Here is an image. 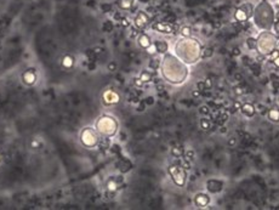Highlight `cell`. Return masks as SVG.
<instances>
[{"mask_svg":"<svg viewBox=\"0 0 279 210\" xmlns=\"http://www.w3.org/2000/svg\"><path fill=\"white\" fill-rule=\"evenodd\" d=\"M254 19H255V24L259 28L265 29V31L269 29L273 24V10H272V7L266 1L261 2L255 9Z\"/></svg>","mask_w":279,"mask_h":210,"instance_id":"cell-3","label":"cell"},{"mask_svg":"<svg viewBox=\"0 0 279 210\" xmlns=\"http://www.w3.org/2000/svg\"><path fill=\"white\" fill-rule=\"evenodd\" d=\"M200 128H201L203 130L208 131V130L211 128V121H210L209 119H206L205 117H203V118L200 119Z\"/></svg>","mask_w":279,"mask_h":210,"instance_id":"cell-25","label":"cell"},{"mask_svg":"<svg viewBox=\"0 0 279 210\" xmlns=\"http://www.w3.org/2000/svg\"><path fill=\"white\" fill-rule=\"evenodd\" d=\"M100 134L94 128H84L80 133V142L83 146L87 148H94L99 146L100 142Z\"/></svg>","mask_w":279,"mask_h":210,"instance_id":"cell-6","label":"cell"},{"mask_svg":"<svg viewBox=\"0 0 279 210\" xmlns=\"http://www.w3.org/2000/svg\"><path fill=\"white\" fill-rule=\"evenodd\" d=\"M241 7H243V9L248 12V15H249L250 17L253 16V14H254V12H253V6H251L250 4H248V2H246V4H243V5H241Z\"/></svg>","mask_w":279,"mask_h":210,"instance_id":"cell-33","label":"cell"},{"mask_svg":"<svg viewBox=\"0 0 279 210\" xmlns=\"http://www.w3.org/2000/svg\"><path fill=\"white\" fill-rule=\"evenodd\" d=\"M111 9H112V6H111V5H108V4L102 5V10H103V12H108V11H111Z\"/></svg>","mask_w":279,"mask_h":210,"instance_id":"cell-48","label":"cell"},{"mask_svg":"<svg viewBox=\"0 0 279 210\" xmlns=\"http://www.w3.org/2000/svg\"><path fill=\"white\" fill-rule=\"evenodd\" d=\"M134 84H135V86H137V88H142L144 83H143L140 78H135V79H134Z\"/></svg>","mask_w":279,"mask_h":210,"instance_id":"cell-46","label":"cell"},{"mask_svg":"<svg viewBox=\"0 0 279 210\" xmlns=\"http://www.w3.org/2000/svg\"><path fill=\"white\" fill-rule=\"evenodd\" d=\"M73 64H74V58L72 57V56L67 55V56H64V57L62 58V66L64 68H72Z\"/></svg>","mask_w":279,"mask_h":210,"instance_id":"cell-22","label":"cell"},{"mask_svg":"<svg viewBox=\"0 0 279 210\" xmlns=\"http://www.w3.org/2000/svg\"><path fill=\"white\" fill-rule=\"evenodd\" d=\"M139 45L142 47V49H148L151 45H152V41H151V38L144 34V33H141L139 35Z\"/></svg>","mask_w":279,"mask_h":210,"instance_id":"cell-19","label":"cell"},{"mask_svg":"<svg viewBox=\"0 0 279 210\" xmlns=\"http://www.w3.org/2000/svg\"><path fill=\"white\" fill-rule=\"evenodd\" d=\"M234 94L238 96L244 95V94H245V89H244L243 86H236V88H234Z\"/></svg>","mask_w":279,"mask_h":210,"instance_id":"cell-40","label":"cell"},{"mask_svg":"<svg viewBox=\"0 0 279 210\" xmlns=\"http://www.w3.org/2000/svg\"><path fill=\"white\" fill-rule=\"evenodd\" d=\"M177 50H187V51H183L177 55L180 58L183 60V62H187V63L197 62L198 58L200 57V52H201L199 43L194 39H191V37L179 40V43L175 46V51H177Z\"/></svg>","mask_w":279,"mask_h":210,"instance_id":"cell-2","label":"cell"},{"mask_svg":"<svg viewBox=\"0 0 279 210\" xmlns=\"http://www.w3.org/2000/svg\"><path fill=\"white\" fill-rule=\"evenodd\" d=\"M234 79H236L237 81H241V80H243V76L239 74V73H236V74H234Z\"/></svg>","mask_w":279,"mask_h":210,"instance_id":"cell-54","label":"cell"},{"mask_svg":"<svg viewBox=\"0 0 279 210\" xmlns=\"http://www.w3.org/2000/svg\"><path fill=\"white\" fill-rule=\"evenodd\" d=\"M143 101H144V103H146L147 106H151V105L154 103V97H153V96H148V97H146Z\"/></svg>","mask_w":279,"mask_h":210,"instance_id":"cell-43","label":"cell"},{"mask_svg":"<svg viewBox=\"0 0 279 210\" xmlns=\"http://www.w3.org/2000/svg\"><path fill=\"white\" fill-rule=\"evenodd\" d=\"M183 155H184V160H187V162L191 163V160H192L193 157H194V152H193V151H187L186 153H183Z\"/></svg>","mask_w":279,"mask_h":210,"instance_id":"cell-37","label":"cell"},{"mask_svg":"<svg viewBox=\"0 0 279 210\" xmlns=\"http://www.w3.org/2000/svg\"><path fill=\"white\" fill-rule=\"evenodd\" d=\"M120 101V96L117 91L114 90H106L102 95V102L106 106H112L115 105Z\"/></svg>","mask_w":279,"mask_h":210,"instance_id":"cell-8","label":"cell"},{"mask_svg":"<svg viewBox=\"0 0 279 210\" xmlns=\"http://www.w3.org/2000/svg\"><path fill=\"white\" fill-rule=\"evenodd\" d=\"M160 66H161L163 76L172 84L182 83L187 76V71H188L187 67L179 58H176L172 55H165L163 63H160Z\"/></svg>","mask_w":279,"mask_h":210,"instance_id":"cell-1","label":"cell"},{"mask_svg":"<svg viewBox=\"0 0 279 210\" xmlns=\"http://www.w3.org/2000/svg\"><path fill=\"white\" fill-rule=\"evenodd\" d=\"M118 6L123 10H129L134 5V0H118Z\"/></svg>","mask_w":279,"mask_h":210,"instance_id":"cell-21","label":"cell"},{"mask_svg":"<svg viewBox=\"0 0 279 210\" xmlns=\"http://www.w3.org/2000/svg\"><path fill=\"white\" fill-rule=\"evenodd\" d=\"M103 31H104V32H108V33L113 31V24H112L111 21L104 22V24H103Z\"/></svg>","mask_w":279,"mask_h":210,"instance_id":"cell-35","label":"cell"},{"mask_svg":"<svg viewBox=\"0 0 279 210\" xmlns=\"http://www.w3.org/2000/svg\"><path fill=\"white\" fill-rule=\"evenodd\" d=\"M186 170H188V169H191V164H189V162H187V160H183L182 162V164H181Z\"/></svg>","mask_w":279,"mask_h":210,"instance_id":"cell-49","label":"cell"},{"mask_svg":"<svg viewBox=\"0 0 279 210\" xmlns=\"http://www.w3.org/2000/svg\"><path fill=\"white\" fill-rule=\"evenodd\" d=\"M99 147H100L101 150H108V148L111 147V141H109V138H108V137H104V136H103V138H100Z\"/></svg>","mask_w":279,"mask_h":210,"instance_id":"cell-24","label":"cell"},{"mask_svg":"<svg viewBox=\"0 0 279 210\" xmlns=\"http://www.w3.org/2000/svg\"><path fill=\"white\" fill-rule=\"evenodd\" d=\"M153 44L156 46L157 52H159V54H166L168 50H169V45H168V43L165 40H157Z\"/></svg>","mask_w":279,"mask_h":210,"instance_id":"cell-18","label":"cell"},{"mask_svg":"<svg viewBox=\"0 0 279 210\" xmlns=\"http://www.w3.org/2000/svg\"><path fill=\"white\" fill-rule=\"evenodd\" d=\"M109 150H111V152L114 153V154H119L120 153V146L119 145H111Z\"/></svg>","mask_w":279,"mask_h":210,"instance_id":"cell-38","label":"cell"},{"mask_svg":"<svg viewBox=\"0 0 279 210\" xmlns=\"http://www.w3.org/2000/svg\"><path fill=\"white\" fill-rule=\"evenodd\" d=\"M204 84H205V89H211L212 88V80L210 79V78H206L205 80H204Z\"/></svg>","mask_w":279,"mask_h":210,"instance_id":"cell-42","label":"cell"},{"mask_svg":"<svg viewBox=\"0 0 279 210\" xmlns=\"http://www.w3.org/2000/svg\"><path fill=\"white\" fill-rule=\"evenodd\" d=\"M278 56H279V51H278V50H273V51H272V52H271L269 55H267V60H268V61H271V62H273V61H274L276 58L278 57Z\"/></svg>","mask_w":279,"mask_h":210,"instance_id":"cell-34","label":"cell"},{"mask_svg":"<svg viewBox=\"0 0 279 210\" xmlns=\"http://www.w3.org/2000/svg\"><path fill=\"white\" fill-rule=\"evenodd\" d=\"M246 45H248V47H249L250 50H254V49H256V46H257V41H256V39L255 38L249 37V38L246 39Z\"/></svg>","mask_w":279,"mask_h":210,"instance_id":"cell-30","label":"cell"},{"mask_svg":"<svg viewBox=\"0 0 279 210\" xmlns=\"http://www.w3.org/2000/svg\"><path fill=\"white\" fill-rule=\"evenodd\" d=\"M232 55H233V56H239V55H240L239 47H234V49L232 50Z\"/></svg>","mask_w":279,"mask_h":210,"instance_id":"cell-51","label":"cell"},{"mask_svg":"<svg viewBox=\"0 0 279 210\" xmlns=\"http://www.w3.org/2000/svg\"><path fill=\"white\" fill-rule=\"evenodd\" d=\"M199 112H200V114H203V115L210 114V107H209L208 105H204V106L200 107Z\"/></svg>","mask_w":279,"mask_h":210,"instance_id":"cell-36","label":"cell"},{"mask_svg":"<svg viewBox=\"0 0 279 210\" xmlns=\"http://www.w3.org/2000/svg\"><path fill=\"white\" fill-rule=\"evenodd\" d=\"M210 203V198L208 194L205 193H198L196 197H194V204L198 207V208H205L208 207V204Z\"/></svg>","mask_w":279,"mask_h":210,"instance_id":"cell-13","label":"cell"},{"mask_svg":"<svg viewBox=\"0 0 279 210\" xmlns=\"http://www.w3.org/2000/svg\"><path fill=\"white\" fill-rule=\"evenodd\" d=\"M273 64H274L276 67H279V56L273 61Z\"/></svg>","mask_w":279,"mask_h":210,"instance_id":"cell-58","label":"cell"},{"mask_svg":"<svg viewBox=\"0 0 279 210\" xmlns=\"http://www.w3.org/2000/svg\"><path fill=\"white\" fill-rule=\"evenodd\" d=\"M146 106H147V105L144 103V101H143V100H142V101H139V102H137V107H136V109H137L139 112H142V111H144V109H146Z\"/></svg>","mask_w":279,"mask_h":210,"instance_id":"cell-39","label":"cell"},{"mask_svg":"<svg viewBox=\"0 0 279 210\" xmlns=\"http://www.w3.org/2000/svg\"><path fill=\"white\" fill-rule=\"evenodd\" d=\"M95 129L99 131V134L101 136L112 137V136L115 135L117 130H118V123L111 115H101L96 120Z\"/></svg>","mask_w":279,"mask_h":210,"instance_id":"cell-4","label":"cell"},{"mask_svg":"<svg viewBox=\"0 0 279 210\" xmlns=\"http://www.w3.org/2000/svg\"><path fill=\"white\" fill-rule=\"evenodd\" d=\"M267 114H268V118H269L271 121H273V123H278L279 121V108H277V107L269 108Z\"/></svg>","mask_w":279,"mask_h":210,"instance_id":"cell-20","label":"cell"},{"mask_svg":"<svg viewBox=\"0 0 279 210\" xmlns=\"http://www.w3.org/2000/svg\"><path fill=\"white\" fill-rule=\"evenodd\" d=\"M222 134H224V133H227V128L226 126H223V125H221V130H220Z\"/></svg>","mask_w":279,"mask_h":210,"instance_id":"cell-59","label":"cell"},{"mask_svg":"<svg viewBox=\"0 0 279 210\" xmlns=\"http://www.w3.org/2000/svg\"><path fill=\"white\" fill-rule=\"evenodd\" d=\"M249 19H250V16L248 15V12H246L241 6L236 10V12H234V19H236V21L243 23V22H246Z\"/></svg>","mask_w":279,"mask_h":210,"instance_id":"cell-17","label":"cell"},{"mask_svg":"<svg viewBox=\"0 0 279 210\" xmlns=\"http://www.w3.org/2000/svg\"><path fill=\"white\" fill-rule=\"evenodd\" d=\"M236 145V138L234 137H229V140H228V146H234Z\"/></svg>","mask_w":279,"mask_h":210,"instance_id":"cell-52","label":"cell"},{"mask_svg":"<svg viewBox=\"0 0 279 210\" xmlns=\"http://www.w3.org/2000/svg\"><path fill=\"white\" fill-rule=\"evenodd\" d=\"M181 35H182L183 38H189V37L192 35V28L188 27V26L182 27V28H181Z\"/></svg>","mask_w":279,"mask_h":210,"instance_id":"cell-29","label":"cell"},{"mask_svg":"<svg viewBox=\"0 0 279 210\" xmlns=\"http://www.w3.org/2000/svg\"><path fill=\"white\" fill-rule=\"evenodd\" d=\"M212 55H214V50H212L211 47H205V49H203L201 52H200V57H203V58H209V57H211Z\"/></svg>","mask_w":279,"mask_h":210,"instance_id":"cell-27","label":"cell"},{"mask_svg":"<svg viewBox=\"0 0 279 210\" xmlns=\"http://www.w3.org/2000/svg\"><path fill=\"white\" fill-rule=\"evenodd\" d=\"M169 174L170 176L172 177V181L180 186H184L186 183V180H187V172H186V169L181 165V164H172L169 167Z\"/></svg>","mask_w":279,"mask_h":210,"instance_id":"cell-7","label":"cell"},{"mask_svg":"<svg viewBox=\"0 0 279 210\" xmlns=\"http://www.w3.org/2000/svg\"><path fill=\"white\" fill-rule=\"evenodd\" d=\"M183 150L181 148V147H174L172 150H171V154L172 155H175L176 158H180V157H182L183 155Z\"/></svg>","mask_w":279,"mask_h":210,"instance_id":"cell-31","label":"cell"},{"mask_svg":"<svg viewBox=\"0 0 279 210\" xmlns=\"http://www.w3.org/2000/svg\"><path fill=\"white\" fill-rule=\"evenodd\" d=\"M240 112L245 115V117L251 118V117H254L255 113H256V108H255V106H254V105H251V103L246 102V103L241 105V107H240Z\"/></svg>","mask_w":279,"mask_h":210,"instance_id":"cell-16","label":"cell"},{"mask_svg":"<svg viewBox=\"0 0 279 210\" xmlns=\"http://www.w3.org/2000/svg\"><path fill=\"white\" fill-rule=\"evenodd\" d=\"M227 120H228V114L226 112H222V113H220L217 119H216V124L217 125H223Z\"/></svg>","mask_w":279,"mask_h":210,"instance_id":"cell-26","label":"cell"},{"mask_svg":"<svg viewBox=\"0 0 279 210\" xmlns=\"http://www.w3.org/2000/svg\"><path fill=\"white\" fill-rule=\"evenodd\" d=\"M153 29L158 31L159 33L163 34H172L176 33V26L170 24V23H165V22H158L153 24Z\"/></svg>","mask_w":279,"mask_h":210,"instance_id":"cell-9","label":"cell"},{"mask_svg":"<svg viewBox=\"0 0 279 210\" xmlns=\"http://www.w3.org/2000/svg\"><path fill=\"white\" fill-rule=\"evenodd\" d=\"M96 68V64H95V62H90L89 61V64H87V69L89 71H94Z\"/></svg>","mask_w":279,"mask_h":210,"instance_id":"cell-50","label":"cell"},{"mask_svg":"<svg viewBox=\"0 0 279 210\" xmlns=\"http://www.w3.org/2000/svg\"><path fill=\"white\" fill-rule=\"evenodd\" d=\"M255 108H256V109H257V111H259V112H260V113H261L262 115H263L265 113H266V109H267L265 105H257V106H256Z\"/></svg>","mask_w":279,"mask_h":210,"instance_id":"cell-44","label":"cell"},{"mask_svg":"<svg viewBox=\"0 0 279 210\" xmlns=\"http://www.w3.org/2000/svg\"><path fill=\"white\" fill-rule=\"evenodd\" d=\"M276 47H277V50H278V51H279V41H278V43H277V46H276Z\"/></svg>","mask_w":279,"mask_h":210,"instance_id":"cell-60","label":"cell"},{"mask_svg":"<svg viewBox=\"0 0 279 210\" xmlns=\"http://www.w3.org/2000/svg\"><path fill=\"white\" fill-rule=\"evenodd\" d=\"M160 67V60L157 57H152V60L149 61V68L151 69H153V71H156V69H158Z\"/></svg>","mask_w":279,"mask_h":210,"instance_id":"cell-28","label":"cell"},{"mask_svg":"<svg viewBox=\"0 0 279 210\" xmlns=\"http://www.w3.org/2000/svg\"><path fill=\"white\" fill-rule=\"evenodd\" d=\"M240 107H241V105L239 102H234V109H240Z\"/></svg>","mask_w":279,"mask_h":210,"instance_id":"cell-57","label":"cell"},{"mask_svg":"<svg viewBox=\"0 0 279 210\" xmlns=\"http://www.w3.org/2000/svg\"><path fill=\"white\" fill-rule=\"evenodd\" d=\"M148 23H149V17H148V15H147L146 12H143V11H140L139 14L136 15V17H135V26H136L137 28H140V29H142V28H144Z\"/></svg>","mask_w":279,"mask_h":210,"instance_id":"cell-12","label":"cell"},{"mask_svg":"<svg viewBox=\"0 0 279 210\" xmlns=\"http://www.w3.org/2000/svg\"><path fill=\"white\" fill-rule=\"evenodd\" d=\"M257 41V46L256 49L259 50V52L263 56L269 55L277 46V38L271 34L268 31L262 32L259 35V38L256 39Z\"/></svg>","mask_w":279,"mask_h":210,"instance_id":"cell-5","label":"cell"},{"mask_svg":"<svg viewBox=\"0 0 279 210\" xmlns=\"http://www.w3.org/2000/svg\"><path fill=\"white\" fill-rule=\"evenodd\" d=\"M107 68H108V71H111V72H114V71H117V63L112 61V62H109V63H108Z\"/></svg>","mask_w":279,"mask_h":210,"instance_id":"cell-41","label":"cell"},{"mask_svg":"<svg viewBox=\"0 0 279 210\" xmlns=\"http://www.w3.org/2000/svg\"><path fill=\"white\" fill-rule=\"evenodd\" d=\"M197 88H198V90H199L200 93H204V91H205V84H204V80H203V81H198Z\"/></svg>","mask_w":279,"mask_h":210,"instance_id":"cell-47","label":"cell"},{"mask_svg":"<svg viewBox=\"0 0 279 210\" xmlns=\"http://www.w3.org/2000/svg\"><path fill=\"white\" fill-rule=\"evenodd\" d=\"M222 188H223V182L217 179H211V180H208L206 182V190L210 193H219L222 191Z\"/></svg>","mask_w":279,"mask_h":210,"instance_id":"cell-11","label":"cell"},{"mask_svg":"<svg viewBox=\"0 0 279 210\" xmlns=\"http://www.w3.org/2000/svg\"><path fill=\"white\" fill-rule=\"evenodd\" d=\"M30 147H32V148H40V147H41V143H40L38 140H33V141L30 142Z\"/></svg>","mask_w":279,"mask_h":210,"instance_id":"cell-45","label":"cell"},{"mask_svg":"<svg viewBox=\"0 0 279 210\" xmlns=\"http://www.w3.org/2000/svg\"><path fill=\"white\" fill-rule=\"evenodd\" d=\"M102 51H103V49H102V47H95V49H94V52H95L96 55H100V54H102Z\"/></svg>","mask_w":279,"mask_h":210,"instance_id":"cell-55","label":"cell"},{"mask_svg":"<svg viewBox=\"0 0 279 210\" xmlns=\"http://www.w3.org/2000/svg\"><path fill=\"white\" fill-rule=\"evenodd\" d=\"M123 183V177L121 176H113V177H109L108 181H107V191L111 192V193H115L120 188Z\"/></svg>","mask_w":279,"mask_h":210,"instance_id":"cell-10","label":"cell"},{"mask_svg":"<svg viewBox=\"0 0 279 210\" xmlns=\"http://www.w3.org/2000/svg\"><path fill=\"white\" fill-rule=\"evenodd\" d=\"M139 78L143 81V83H149V81L153 79V73L149 72V71H142V73L140 74Z\"/></svg>","mask_w":279,"mask_h":210,"instance_id":"cell-23","label":"cell"},{"mask_svg":"<svg viewBox=\"0 0 279 210\" xmlns=\"http://www.w3.org/2000/svg\"><path fill=\"white\" fill-rule=\"evenodd\" d=\"M200 95H201V93H200L199 90H196V91H192V97H199Z\"/></svg>","mask_w":279,"mask_h":210,"instance_id":"cell-56","label":"cell"},{"mask_svg":"<svg viewBox=\"0 0 279 210\" xmlns=\"http://www.w3.org/2000/svg\"><path fill=\"white\" fill-rule=\"evenodd\" d=\"M250 68L253 69V73H254L255 76H260V74H261V72H260V71H261L260 64H257V63H255V62H254V63L250 66Z\"/></svg>","mask_w":279,"mask_h":210,"instance_id":"cell-32","label":"cell"},{"mask_svg":"<svg viewBox=\"0 0 279 210\" xmlns=\"http://www.w3.org/2000/svg\"><path fill=\"white\" fill-rule=\"evenodd\" d=\"M117 168H118V170H119L121 174H125V172L130 171L131 170V168H132V164H131V162L129 160V159H126V158H120L119 160L117 162Z\"/></svg>","mask_w":279,"mask_h":210,"instance_id":"cell-14","label":"cell"},{"mask_svg":"<svg viewBox=\"0 0 279 210\" xmlns=\"http://www.w3.org/2000/svg\"><path fill=\"white\" fill-rule=\"evenodd\" d=\"M22 80L26 85H33L35 81H37V74L33 69H29V71H26L23 74H22Z\"/></svg>","mask_w":279,"mask_h":210,"instance_id":"cell-15","label":"cell"},{"mask_svg":"<svg viewBox=\"0 0 279 210\" xmlns=\"http://www.w3.org/2000/svg\"><path fill=\"white\" fill-rule=\"evenodd\" d=\"M120 22H121V26H124V27H127L130 23H129V21H127V19H120Z\"/></svg>","mask_w":279,"mask_h":210,"instance_id":"cell-53","label":"cell"}]
</instances>
